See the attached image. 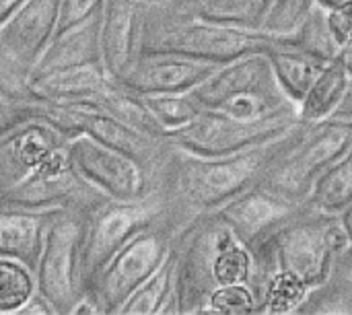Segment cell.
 Returning a JSON list of instances; mask_svg holds the SVG:
<instances>
[{
    "mask_svg": "<svg viewBox=\"0 0 352 315\" xmlns=\"http://www.w3.org/2000/svg\"><path fill=\"white\" fill-rule=\"evenodd\" d=\"M309 124L314 122L299 118L287 134L225 157H200L171 144L159 171V194L173 237L196 217L219 210L260 184L268 167L303 136Z\"/></svg>",
    "mask_w": 352,
    "mask_h": 315,
    "instance_id": "obj_1",
    "label": "cell"
},
{
    "mask_svg": "<svg viewBox=\"0 0 352 315\" xmlns=\"http://www.w3.org/2000/svg\"><path fill=\"white\" fill-rule=\"evenodd\" d=\"M349 241L338 215L318 210L305 200L250 250L274 260L278 274L291 276L309 291L328 276Z\"/></svg>",
    "mask_w": 352,
    "mask_h": 315,
    "instance_id": "obj_2",
    "label": "cell"
},
{
    "mask_svg": "<svg viewBox=\"0 0 352 315\" xmlns=\"http://www.w3.org/2000/svg\"><path fill=\"white\" fill-rule=\"evenodd\" d=\"M274 41L276 37L266 31L177 17L165 10L161 2H148L140 35V52H167L225 64L248 54H266Z\"/></svg>",
    "mask_w": 352,
    "mask_h": 315,
    "instance_id": "obj_3",
    "label": "cell"
},
{
    "mask_svg": "<svg viewBox=\"0 0 352 315\" xmlns=\"http://www.w3.org/2000/svg\"><path fill=\"white\" fill-rule=\"evenodd\" d=\"M192 93L204 109H219L233 118L299 116L297 103L280 89L268 56L260 52L221 64Z\"/></svg>",
    "mask_w": 352,
    "mask_h": 315,
    "instance_id": "obj_4",
    "label": "cell"
},
{
    "mask_svg": "<svg viewBox=\"0 0 352 315\" xmlns=\"http://www.w3.org/2000/svg\"><path fill=\"white\" fill-rule=\"evenodd\" d=\"M231 235L233 231L217 213H206L173 237L175 283L163 315L206 314L208 299L219 289L214 279L217 258Z\"/></svg>",
    "mask_w": 352,
    "mask_h": 315,
    "instance_id": "obj_5",
    "label": "cell"
},
{
    "mask_svg": "<svg viewBox=\"0 0 352 315\" xmlns=\"http://www.w3.org/2000/svg\"><path fill=\"white\" fill-rule=\"evenodd\" d=\"M352 144V124L334 118L314 122L266 171L260 186L289 202H305L324 175Z\"/></svg>",
    "mask_w": 352,
    "mask_h": 315,
    "instance_id": "obj_6",
    "label": "cell"
},
{
    "mask_svg": "<svg viewBox=\"0 0 352 315\" xmlns=\"http://www.w3.org/2000/svg\"><path fill=\"white\" fill-rule=\"evenodd\" d=\"M167 225L165 202L157 192L138 200H116L103 198L85 210L82 227V285L85 291L107 260L126 246L136 233L157 225ZM169 229V227H167Z\"/></svg>",
    "mask_w": 352,
    "mask_h": 315,
    "instance_id": "obj_7",
    "label": "cell"
},
{
    "mask_svg": "<svg viewBox=\"0 0 352 315\" xmlns=\"http://www.w3.org/2000/svg\"><path fill=\"white\" fill-rule=\"evenodd\" d=\"M60 0H25L0 25V93L10 101H35L31 74L56 33Z\"/></svg>",
    "mask_w": 352,
    "mask_h": 315,
    "instance_id": "obj_8",
    "label": "cell"
},
{
    "mask_svg": "<svg viewBox=\"0 0 352 315\" xmlns=\"http://www.w3.org/2000/svg\"><path fill=\"white\" fill-rule=\"evenodd\" d=\"M82 227L85 210H58L45 231L43 248L33 270L35 291L52 305L56 315H72L85 295L80 264Z\"/></svg>",
    "mask_w": 352,
    "mask_h": 315,
    "instance_id": "obj_9",
    "label": "cell"
},
{
    "mask_svg": "<svg viewBox=\"0 0 352 315\" xmlns=\"http://www.w3.org/2000/svg\"><path fill=\"white\" fill-rule=\"evenodd\" d=\"M173 233L165 223H157L136 233L122 246L87 287V295L99 315H118L126 299L163 264L171 250Z\"/></svg>",
    "mask_w": 352,
    "mask_h": 315,
    "instance_id": "obj_10",
    "label": "cell"
},
{
    "mask_svg": "<svg viewBox=\"0 0 352 315\" xmlns=\"http://www.w3.org/2000/svg\"><path fill=\"white\" fill-rule=\"evenodd\" d=\"M297 122L299 116L243 120L219 109H204L190 124L167 132V140L192 155L225 157L270 142L287 134Z\"/></svg>",
    "mask_w": 352,
    "mask_h": 315,
    "instance_id": "obj_11",
    "label": "cell"
},
{
    "mask_svg": "<svg viewBox=\"0 0 352 315\" xmlns=\"http://www.w3.org/2000/svg\"><path fill=\"white\" fill-rule=\"evenodd\" d=\"M66 151L78 173L107 198L138 200L159 190V177L151 169L87 134L72 136Z\"/></svg>",
    "mask_w": 352,
    "mask_h": 315,
    "instance_id": "obj_12",
    "label": "cell"
},
{
    "mask_svg": "<svg viewBox=\"0 0 352 315\" xmlns=\"http://www.w3.org/2000/svg\"><path fill=\"white\" fill-rule=\"evenodd\" d=\"M107 198L91 186L72 165L66 146L52 153L21 184L0 196V204L25 208H80L87 210L95 202Z\"/></svg>",
    "mask_w": 352,
    "mask_h": 315,
    "instance_id": "obj_13",
    "label": "cell"
},
{
    "mask_svg": "<svg viewBox=\"0 0 352 315\" xmlns=\"http://www.w3.org/2000/svg\"><path fill=\"white\" fill-rule=\"evenodd\" d=\"M72 136L41 116H31L0 134V196L21 184Z\"/></svg>",
    "mask_w": 352,
    "mask_h": 315,
    "instance_id": "obj_14",
    "label": "cell"
},
{
    "mask_svg": "<svg viewBox=\"0 0 352 315\" xmlns=\"http://www.w3.org/2000/svg\"><path fill=\"white\" fill-rule=\"evenodd\" d=\"M221 64L204 62L167 52H140L126 74L118 80L120 87L138 93H184L198 87Z\"/></svg>",
    "mask_w": 352,
    "mask_h": 315,
    "instance_id": "obj_15",
    "label": "cell"
},
{
    "mask_svg": "<svg viewBox=\"0 0 352 315\" xmlns=\"http://www.w3.org/2000/svg\"><path fill=\"white\" fill-rule=\"evenodd\" d=\"M148 0H103L99 10L101 64L118 83L140 52V35Z\"/></svg>",
    "mask_w": 352,
    "mask_h": 315,
    "instance_id": "obj_16",
    "label": "cell"
},
{
    "mask_svg": "<svg viewBox=\"0 0 352 315\" xmlns=\"http://www.w3.org/2000/svg\"><path fill=\"white\" fill-rule=\"evenodd\" d=\"M299 204L303 202H289L256 184L214 213L237 235L239 241H243L248 248H254L258 241L270 235Z\"/></svg>",
    "mask_w": 352,
    "mask_h": 315,
    "instance_id": "obj_17",
    "label": "cell"
},
{
    "mask_svg": "<svg viewBox=\"0 0 352 315\" xmlns=\"http://www.w3.org/2000/svg\"><path fill=\"white\" fill-rule=\"evenodd\" d=\"M62 208H25L0 204V258L16 260L31 272L39 260L45 231Z\"/></svg>",
    "mask_w": 352,
    "mask_h": 315,
    "instance_id": "obj_18",
    "label": "cell"
},
{
    "mask_svg": "<svg viewBox=\"0 0 352 315\" xmlns=\"http://www.w3.org/2000/svg\"><path fill=\"white\" fill-rule=\"evenodd\" d=\"M99 12L74 27L54 33L45 52L33 68L31 78L58 72L64 68H76L87 64H101V45H99Z\"/></svg>",
    "mask_w": 352,
    "mask_h": 315,
    "instance_id": "obj_19",
    "label": "cell"
},
{
    "mask_svg": "<svg viewBox=\"0 0 352 315\" xmlns=\"http://www.w3.org/2000/svg\"><path fill=\"white\" fill-rule=\"evenodd\" d=\"M111 85L113 80L107 76L103 64H87L31 78L29 89L35 101L66 103L78 99H93Z\"/></svg>",
    "mask_w": 352,
    "mask_h": 315,
    "instance_id": "obj_20",
    "label": "cell"
},
{
    "mask_svg": "<svg viewBox=\"0 0 352 315\" xmlns=\"http://www.w3.org/2000/svg\"><path fill=\"white\" fill-rule=\"evenodd\" d=\"M161 4L177 17L262 31L272 0H165Z\"/></svg>",
    "mask_w": 352,
    "mask_h": 315,
    "instance_id": "obj_21",
    "label": "cell"
},
{
    "mask_svg": "<svg viewBox=\"0 0 352 315\" xmlns=\"http://www.w3.org/2000/svg\"><path fill=\"white\" fill-rule=\"evenodd\" d=\"M266 56L270 60V66L274 70V76L280 89L287 93V97H291L297 103V107H299V101L309 91V87L314 85V80L318 78V74L322 72V68L328 64L326 60L318 56H311L307 52L280 43L278 37L274 45L266 52Z\"/></svg>",
    "mask_w": 352,
    "mask_h": 315,
    "instance_id": "obj_22",
    "label": "cell"
},
{
    "mask_svg": "<svg viewBox=\"0 0 352 315\" xmlns=\"http://www.w3.org/2000/svg\"><path fill=\"white\" fill-rule=\"evenodd\" d=\"M87 101H91L97 109L109 113L111 118L120 120L122 124H126L142 134H148L155 138H167V130L151 113L142 95L132 93V91L120 87L118 83H113L109 89L101 91L99 95H95L93 99H87Z\"/></svg>",
    "mask_w": 352,
    "mask_h": 315,
    "instance_id": "obj_23",
    "label": "cell"
},
{
    "mask_svg": "<svg viewBox=\"0 0 352 315\" xmlns=\"http://www.w3.org/2000/svg\"><path fill=\"white\" fill-rule=\"evenodd\" d=\"M351 83L352 80L349 78L342 62L336 56L322 68V72L318 74V78L305 93V97L299 101V118L305 122L328 120L338 107Z\"/></svg>",
    "mask_w": 352,
    "mask_h": 315,
    "instance_id": "obj_24",
    "label": "cell"
},
{
    "mask_svg": "<svg viewBox=\"0 0 352 315\" xmlns=\"http://www.w3.org/2000/svg\"><path fill=\"white\" fill-rule=\"evenodd\" d=\"M293 315H352V270L334 262L328 276L311 287Z\"/></svg>",
    "mask_w": 352,
    "mask_h": 315,
    "instance_id": "obj_25",
    "label": "cell"
},
{
    "mask_svg": "<svg viewBox=\"0 0 352 315\" xmlns=\"http://www.w3.org/2000/svg\"><path fill=\"white\" fill-rule=\"evenodd\" d=\"M175 283V252L173 246L163 264L126 299L118 315H163Z\"/></svg>",
    "mask_w": 352,
    "mask_h": 315,
    "instance_id": "obj_26",
    "label": "cell"
},
{
    "mask_svg": "<svg viewBox=\"0 0 352 315\" xmlns=\"http://www.w3.org/2000/svg\"><path fill=\"white\" fill-rule=\"evenodd\" d=\"M280 43L307 52L311 56H318L326 62L334 60L340 52V43L336 41L330 21H328V8L316 4L311 12L291 31L285 35H276Z\"/></svg>",
    "mask_w": 352,
    "mask_h": 315,
    "instance_id": "obj_27",
    "label": "cell"
},
{
    "mask_svg": "<svg viewBox=\"0 0 352 315\" xmlns=\"http://www.w3.org/2000/svg\"><path fill=\"white\" fill-rule=\"evenodd\" d=\"M307 202L318 210L338 215L352 202V144L316 182Z\"/></svg>",
    "mask_w": 352,
    "mask_h": 315,
    "instance_id": "obj_28",
    "label": "cell"
},
{
    "mask_svg": "<svg viewBox=\"0 0 352 315\" xmlns=\"http://www.w3.org/2000/svg\"><path fill=\"white\" fill-rule=\"evenodd\" d=\"M146 107L151 113L157 118V122L167 130H177L186 124H190L194 118H198L204 107L202 103L194 97L192 91L184 93H153V95H142Z\"/></svg>",
    "mask_w": 352,
    "mask_h": 315,
    "instance_id": "obj_29",
    "label": "cell"
},
{
    "mask_svg": "<svg viewBox=\"0 0 352 315\" xmlns=\"http://www.w3.org/2000/svg\"><path fill=\"white\" fill-rule=\"evenodd\" d=\"M33 293V272L16 260L0 258V314L14 315Z\"/></svg>",
    "mask_w": 352,
    "mask_h": 315,
    "instance_id": "obj_30",
    "label": "cell"
},
{
    "mask_svg": "<svg viewBox=\"0 0 352 315\" xmlns=\"http://www.w3.org/2000/svg\"><path fill=\"white\" fill-rule=\"evenodd\" d=\"M318 4V0H272L262 31L270 35L291 33Z\"/></svg>",
    "mask_w": 352,
    "mask_h": 315,
    "instance_id": "obj_31",
    "label": "cell"
},
{
    "mask_svg": "<svg viewBox=\"0 0 352 315\" xmlns=\"http://www.w3.org/2000/svg\"><path fill=\"white\" fill-rule=\"evenodd\" d=\"M206 314L214 315H256V299L248 285H227L217 289L210 299Z\"/></svg>",
    "mask_w": 352,
    "mask_h": 315,
    "instance_id": "obj_32",
    "label": "cell"
},
{
    "mask_svg": "<svg viewBox=\"0 0 352 315\" xmlns=\"http://www.w3.org/2000/svg\"><path fill=\"white\" fill-rule=\"evenodd\" d=\"M101 4L103 0H60L56 33L95 17L101 10Z\"/></svg>",
    "mask_w": 352,
    "mask_h": 315,
    "instance_id": "obj_33",
    "label": "cell"
},
{
    "mask_svg": "<svg viewBox=\"0 0 352 315\" xmlns=\"http://www.w3.org/2000/svg\"><path fill=\"white\" fill-rule=\"evenodd\" d=\"M328 21H330V29H332L336 41L340 43V47L352 43V0L330 8Z\"/></svg>",
    "mask_w": 352,
    "mask_h": 315,
    "instance_id": "obj_34",
    "label": "cell"
},
{
    "mask_svg": "<svg viewBox=\"0 0 352 315\" xmlns=\"http://www.w3.org/2000/svg\"><path fill=\"white\" fill-rule=\"evenodd\" d=\"M25 118H31L29 103L10 101L6 95L0 93V134L6 132V130L12 128V126H16V124L23 122Z\"/></svg>",
    "mask_w": 352,
    "mask_h": 315,
    "instance_id": "obj_35",
    "label": "cell"
},
{
    "mask_svg": "<svg viewBox=\"0 0 352 315\" xmlns=\"http://www.w3.org/2000/svg\"><path fill=\"white\" fill-rule=\"evenodd\" d=\"M14 315H56L54 314V309H52V305L35 291L16 312Z\"/></svg>",
    "mask_w": 352,
    "mask_h": 315,
    "instance_id": "obj_36",
    "label": "cell"
},
{
    "mask_svg": "<svg viewBox=\"0 0 352 315\" xmlns=\"http://www.w3.org/2000/svg\"><path fill=\"white\" fill-rule=\"evenodd\" d=\"M334 120H340V122H351L352 124V83L351 87L346 89V93L342 95L338 107L334 109V113L330 116Z\"/></svg>",
    "mask_w": 352,
    "mask_h": 315,
    "instance_id": "obj_37",
    "label": "cell"
},
{
    "mask_svg": "<svg viewBox=\"0 0 352 315\" xmlns=\"http://www.w3.org/2000/svg\"><path fill=\"white\" fill-rule=\"evenodd\" d=\"M25 0H0V25L6 23Z\"/></svg>",
    "mask_w": 352,
    "mask_h": 315,
    "instance_id": "obj_38",
    "label": "cell"
},
{
    "mask_svg": "<svg viewBox=\"0 0 352 315\" xmlns=\"http://www.w3.org/2000/svg\"><path fill=\"white\" fill-rule=\"evenodd\" d=\"M338 60L342 62V66H344V70H346L349 78L352 80V43L340 47V52H338Z\"/></svg>",
    "mask_w": 352,
    "mask_h": 315,
    "instance_id": "obj_39",
    "label": "cell"
},
{
    "mask_svg": "<svg viewBox=\"0 0 352 315\" xmlns=\"http://www.w3.org/2000/svg\"><path fill=\"white\" fill-rule=\"evenodd\" d=\"M338 219H340V223H342V227H344L349 239H352V202L346 208H342V210L338 213Z\"/></svg>",
    "mask_w": 352,
    "mask_h": 315,
    "instance_id": "obj_40",
    "label": "cell"
},
{
    "mask_svg": "<svg viewBox=\"0 0 352 315\" xmlns=\"http://www.w3.org/2000/svg\"><path fill=\"white\" fill-rule=\"evenodd\" d=\"M336 262L340 264V266H344V268H351L352 270V239L349 241V246L338 254V258H336Z\"/></svg>",
    "mask_w": 352,
    "mask_h": 315,
    "instance_id": "obj_41",
    "label": "cell"
},
{
    "mask_svg": "<svg viewBox=\"0 0 352 315\" xmlns=\"http://www.w3.org/2000/svg\"><path fill=\"white\" fill-rule=\"evenodd\" d=\"M344 2H351V0H318V4L320 6H324V8H334V6H338V4H344Z\"/></svg>",
    "mask_w": 352,
    "mask_h": 315,
    "instance_id": "obj_42",
    "label": "cell"
},
{
    "mask_svg": "<svg viewBox=\"0 0 352 315\" xmlns=\"http://www.w3.org/2000/svg\"><path fill=\"white\" fill-rule=\"evenodd\" d=\"M148 2H165V0H148Z\"/></svg>",
    "mask_w": 352,
    "mask_h": 315,
    "instance_id": "obj_43",
    "label": "cell"
}]
</instances>
